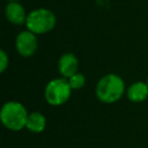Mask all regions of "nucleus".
I'll use <instances>...</instances> for the list:
<instances>
[{"label": "nucleus", "instance_id": "5", "mask_svg": "<svg viewBox=\"0 0 148 148\" xmlns=\"http://www.w3.org/2000/svg\"><path fill=\"white\" fill-rule=\"evenodd\" d=\"M16 51L24 58H29L35 54L38 47V40L34 32L29 30H23L18 32L15 38Z\"/></svg>", "mask_w": 148, "mask_h": 148}, {"label": "nucleus", "instance_id": "2", "mask_svg": "<svg viewBox=\"0 0 148 148\" xmlns=\"http://www.w3.org/2000/svg\"><path fill=\"white\" fill-rule=\"evenodd\" d=\"M28 116L29 114L24 105L15 101L5 103L0 111L2 125L10 131H20L25 127Z\"/></svg>", "mask_w": 148, "mask_h": 148}, {"label": "nucleus", "instance_id": "3", "mask_svg": "<svg viewBox=\"0 0 148 148\" xmlns=\"http://www.w3.org/2000/svg\"><path fill=\"white\" fill-rule=\"evenodd\" d=\"M57 24L56 14L47 8H37L28 13L25 21L27 30L34 32L35 35L47 34Z\"/></svg>", "mask_w": 148, "mask_h": 148}, {"label": "nucleus", "instance_id": "7", "mask_svg": "<svg viewBox=\"0 0 148 148\" xmlns=\"http://www.w3.org/2000/svg\"><path fill=\"white\" fill-rule=\"evenodd\" d=\"M79 61L73 53H64L58 60V69L62 77L69 79L77 73Z\"/></svg>", "mask_w": 148, "mask_h": 148}, {"label": "nucleus", "instance_id": "6", "mask_svg": "<svg viewBox=\"0 0 148 148\" xmlns=\"http://www.w3.org/2000/svg\"><path fill=\"white\" fill-rule=\"evenodd\" d=\"M5 16L10 23L15 25H22L25 24L28 14L20 2H7L5 7Z\"/></svg>", "mask_w": 148, "mask_h": 148}, {"label": "nucleus", "instance_id": "1", "mask_svg": "<svg viewBox=\"0 0 148 148\" xmlns=\"http://www.w3.org/2000/svg\"><path fill=\"white\" fill-rule=\"evenodd\" d=\"M125 92V83L120 76L117 74H106L96 86V96L97 98L106 104L114 103Z\"/></svg>", "mask_w": 148, "mask_h": 148}, {"label": "nucleus", "instance_id": "10", "mask_svg": "<svg viewBox=\"0 0 148 148\" xmlns=\"http://www.w3.org/2000/svg\"><path fill=\"white\" fill-rule=\"evenodd\" d=\"M68 82H69L72 89H80L86 84V77L83 74L76 73L68 79Z\"/></svg>", "mask_w": 148, "mask_h": 148}, {"label": "nucleus", "instance_id": "12", "mask_svg": "<svg viewBox=\"0 0 148 148\" xmlns=\"http://www.w3.org/2000/svg\"><path fill=\"white\" fill-rule=\"evenodd\" d=\"M7 2H20L21 0H6Z\"/></svg>", "mask_w": 148, "mask_h": 148}, {"label": "nucleus", "instance_id": "13", "mask_svg": "<svg viewBox=\"0 0 148 148\" xmlns=\"http://www.w3.org/2000/svg\"><path fill=\"white\" fill-rule=\"evenodd\" d=\"M147 84H148V79H147Z\"/></svg>", "mask_w": 148, "mask_h": 148}, {"label": "nucleus", "instance_id": "4", "mask_svg": "<svg viewBox=\"0 0 148 148\" xmlns=\"http://www.w3.org/2000/svg\"><path fill=\"white\" fill-rule=\"evenodd\" d=\"M71 91H72V87L68 80H66L65 77H57L51 80L46 84L44 96L50 105L59 106L65 104L69 99Z\"/></svg>", "mask_w": 148, "mask_h": 148}, {"label": "nucleus", "instance_id": "11", "mask_svg": "<svg viewBox=\"0 0 148 148\" xmlns=\"http://www.w3.org/2000/svg\"><path fill=\"white\" fill-rule=\"evenodd\" d=\"M8 61L9 60H8L7 53L3 50H1L0 51V72H5V69L8 66Z\"/></svg>", "mask_w": 148, "mask_h": 148}, {"label": "nucleus", "instance_id": "8", "mask_svg": "<svg viewBox=\"0 0 148 148\" xmlns=\"http://www.w3.org/2000/svg\"><path fill=\"white\" fill-rule=\"evenodd\" d=\"M126 95L131 102L134 103L143 102L148 97V84L142 81L134 82L128 87Z\"/></svg>", "mask_w": 148, "mask_h": 148}, {"label": "nucleus", "instance_id": "9", "mask_svg": "<svg viewBox=\"0 0 148 148\" xmlns=\"http://www.w3.org/2000/svg\"><path fill=\"white\" fill-rule=\"evenodd\" d=\"M46 126V118L43 113L34 111L31 113H29L28 119H27V124L25 127L32 132V133H40L45 130Z\"/></svg>", "mask_w": 148, "mask_h": 148}]
</instances>
